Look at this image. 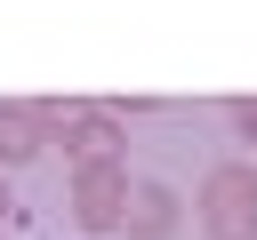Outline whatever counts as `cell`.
I'll list each match as a JSON object with an SVG mask.
<instances>
[{
  "label": "cell",
  "instance_id": "obj_1",
  "mask_svg": "<svg viewBox=\"0 0 257 240\" xmlns=\"http://www.w3.org/2000/svg\"><path fill=\"white\" fill-rule=\"evenodd\" d=\"M193 216L209 240H257V168L249 160H217L193 192Z\"/></svg>",
  "mask_w": 257,
  "mask_h": 240
},
{
  "label": "cell",
  "instance_id": "obj_2",
  "mask_svg": "<svg viewBox=\"0 0 257 240\" xmlns=\"http://www.w3.org/2000/svg\"><path fill=\"white\" fill-rule=\"evenodd\" d=\"M64 208H72L80 232H120V216H128V168L120 160H80Z\"/></svg>",
  "mask_w": 257,
  "mask_h": 240
},
{
  "label": "cell",
  "instance_id": "obj_3",
  "mask_svg": "<svg viewBox=\"0 0 257 240\" xmlns=\"http://www.w3.org/2000/svg\"><path fill=\"white\" fill-rule=\"evenodd\" d=\"M64 104H0V168H32L56 136Z\"/></svg>",
  "mask_w": 257,
  "mask_h": 240
},
{
  "label": "cell",
  "instance_id": "obj_4",
  "mask_svg": "<svg viewBox=\"0 0 257 240\" xmlns=\"http://www.w3.org/2000/svg\"><path fill=\"white\" fill-rule=\"evenodd\" d=\"M64 144H72V168L80 160H120V144H128V128H120V112L112 104H64Z\"/></svg>",
  "mask_w": 257,
  "mask_h": 240
},
{
  "label": "cell",
  "instance_id": "obj_5",
  "mask_svg": "<svg viewBox=\"0 0 257 240\" xmlns=\"http://www.w3.org/2000/svg\"><path fill=\"white\" fill-rule=\"evenodd\" d=\"M177 224H185V200H177V184H161V176L128 184V216H120V232H128V240H169Z\"/></svg>",
  "mask_w": 257,
  "mask_h": 240
},
{
  "label": "cell",
  "instance_id": "obj_6",
  "mask_svg": "<svg viewBox=\"0 0 257 240\" xmlns=\"http://www.w3.org/2000/svg\"><path fill=\"white\" fill-rule=\"evenodd\" d=\"M225 120H233V136H241V144H257V96H233V104H225Z\"/></svg>",
  "mask_w": 257,
  "mask_h": 240
},
{
  "label": "cell",
  "instance_id": "obj_7",
  "mask_svg": "<svg viewBox=\"0 0 257 240\" xmlns=\"http://www.w3.org/2000/svg\"><path fill=\"white\" fill-rule=\"evenodd\" d=\"M0 224H8V184H0Z\"/></svg>",
  "mask_w": 257,
  "mask_h": 240
}]
</instances>
